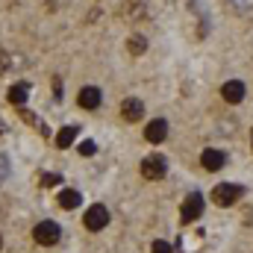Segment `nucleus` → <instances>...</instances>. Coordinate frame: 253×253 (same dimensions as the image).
I'll use <instances>...</instances> for the list:
<instances>
[{"label": "nucleus", "instance_id": "f8f14e48", "mask_svg": "<svg viewBox=\"0 0 253 253\" xmlns=\"http://www.w3.org/2000/svg\"><path fill=\"white\" fill-rule=\"evenodd\" d=\"M80 200H83L80 191H74V189H65L62 194H59V206H62V209H77Z\"/></svg>", "mask_w": 253, "mask_h": 253}, {"label": "nucleus", "instance_id": "2eb2a0df", "mask_svg": "<svg viewBox=\"0 0 253 253\" xmlns=\"http://www.w3.org/2000/svg\"><path fill=\"white\" fill-rule=\"evenodd\" d=\"M150 253H174V248H171L168 242H162V239H159V242H153V248H150Z\"/></svg>", "mask_w": 253, "mask_h": 253}, {"label": "nucleus", "instance_id": "20e7f679", "mask_svg": "<svg viewBox=\"0 0 253 253\" xmlns=\"http://www.w3.org/2000/svg\"><path fill=\"white\" fill-rule=\"evenodd\" d=\"M106 224H109V212H106V206L94 203V206L85 212V227H88L91 233H97V230H103Z\"/></svg>", "mask_w": 253, "mask_h": 253}, {"label": "nucleus", "instance_id": "0eeeda50", "mask_svg": "<svg viewBox=\"0 0 253 253\" xmlns=\"http://www.w3.org/2000/svg\"><path fill=\"white\" fill-rule=\"evenodd\" d=\"M144 138H147L150 144H162V141L168 138V124H165L162 118H156V121H150V124L144 126Z\"/></svg>", "mask_w": 253, "mask_h": 253}, {"label": "nucleus", "instance_id": "1a4fd4ad", "mask_svg": "<svg viewBox=\"0 0 253 253\" xmlns=\"http://www.w3.org/2000/svg\"><path fill=\"white\" fill-rule=\"evenodd\" d=\"M224 153L221 150H215V147H206L203 153H200V165L206 168V171H218V168H224Z\"/></svg>", "mask_w": 253, "mask_h": 253}, {"label": "nucleus", "instance_id": "4be33fe9", "mask_svg": "<svg viewBox=\"0 0 253 253\" xmlns=\"http://www.w3.org/2000/svg\"><path fill=\"white\" fill-rule=\"evenodd\" d=\"M0 245H3V239H0Z\"/></svg>", "mask_w": 253, "mask_h": 253}, {"label": "nucleus", "instance_id": "f03ea898", "mask_svg": "<svg viewBox=\"0 0 253 253\" xmlns=\"http://www.w3.org/2000/svg\"><path fill=\"white\" fill-rule=\"evenodd\" d=\"M141 174H144L147 180H159V177H165V174H168V162H165V156H159V153L144 156V159H141Z\"/></svg>", "mask_w": 253, "mask_h": 253}, {"label": "nucleus", "instance_id": "412c9836", "mask_svg": "<svg viewBox=\"0 0 253 253\" xmlns=\"http://www.w3.org/2000/svg\"><path fill=\"white\" fill-rule=\"evenodd\" d=\"M0 132H3V124H0Z\"/></svg>", "mask_w": 253, "mask_h": 253}, {"label": "nucleus", "instance_id": "6ab92c4d", "mask_svg": "<svg viewBox=\"0 0 253 253\" xmlns=\"http://www.w3.org/2000/svg\"><path fill=\"white\" fill-rule=\"evenodd\" d=\"M6 68H9V56H6V53H3V50H0V74H3V71H6Z\"/></svg>", "mask_w": 253, "mask_h": 253}, {"label": "nucleus", "instance_id": "7ed1b4c3", "mask_svg": "<svg viewBox=\"0 0 253 253\" xmlns=\"http://www.w3.org/2000/svg\"><path fill=\"white\" fill-rule=\"evenodd\" d=\"M212 197H215V203H218V206H233V203L242 197V189H239V186H233V183H221V186H215Z\"/></svg>", "mask_w": 253, "mask_h": 253}, {"label": "nucleus", "instance_id": "f257e3e1", "mask_svg": "<svg viewBox=\"0 0 253 253\" xmlns=\"http://www.w3.org/2000/svg\"><path fill=\"white\" fill-rule=\"evenodd\" d=\"M59 236H62V230H59L56 221H42V224H36V230H33V239H36L39 245H44V248L56 245Z\"/></svg>", "mask_w": 253, "mask_h": 253}, {"label": "nucleus", "instance_id": "ddd939ff", "mask_svg": "<svg viewBox=\"0 0 253 253\" xmlns=\"http://www.w3.org/2000/svg\"><path fill=\"white\" fill-rule=\"evenodd\" d=\"M74 138H77V126H62V129L56 132V144H59V147H71Z\"/></svg>", "mask_w": 253, "mask_h": 253}, {"label": "nucleus", "instance_id": "6e6552de", "mask_svg": "<svg viewBox=\"0 0 253 253\" xmlns=\"http://www.w3.org/2000/svg\"><path fill=\"white\" fill-rule=\"evenodd\" d=\"M121 115H124V121H141L144 118V103L138 97H126L121 103Z\"/></svg>", "mask_w": 253, "mask_h": 253}, {"label": "nucleus", "instance_id": "dca6fc26", "mask_svg": "<svg viewBox=\"0 0 253 253\" xmlns=\"http://www.w3.org/2000/svg\"><path fill=\"white\" fill-rule=\"evenodd\" d=\"M42 183H44V186H59V183H62V177H59V174H44V180H42Z\"/></svg>", "mask_w": 253, "mask_h": 253}, {"label": "nucleus", "instance_id": "f3484780", "mask_svg": "<svg viewBox=\"0 0 253 253\" xmlns=\"http://www.w3.org/2000/svg\"><path fill=\"white\" fill-rule=\"evenodd\" d=\"M80 153H83V156H91V153H94V141H83V144H80Z\"/></svg>", "mask_w": 253, "mask_h": 253}, {"label": "nucleus", "instance_id": "5701e85b", "mask_svg": "<svg viewBox=\"0 0 253 253\" xmlns=\"http://www.w3.org/2000/svg\"><path fill=\"white\" fill-rule=\"evenodd\" d=\"M251 141H253V135H251Z\"/></svg>", "mask_w": 253, "mask_h": 253}, {"label": "nucleus", "instance_id": "4468645a", "mask_svg": "<svg viewBox=\"0 0 253 253\" xmlns=\"http://www.w3.org/2000/svg\"><path fill=\"white\" fill-rule=\"evenodd\" d=\"M138 9H144V0H126V18H135L138 15Z\"/></svg>", "mask_w": 253, "mask_h": 253}, {"label": "nucleus", "instance_id": "9d476101", "mask_svg": "<svg viewBox=\"0 0 253 253\" xmlns=\"http://www.w3.org/2000/svg\"><path fill=\"white\" fill-rule=\"evenodd\" d=\"M77 103H80L83 109H97V106H100V91H97L94 85H85V88L80 91Z\"/></svg>", "mask_w": 253, "mask_h": 253}, {"label": "nucleus", "instance_id": "423d86ee", "mask_svg": "<svg viewBox=\"0 0 253 253\" xmlns=\"http://www.w3.org/2000/svg\"><path fill=\"white\" fill-rule=\"evenodd\" d=\"M221 97H224L227 103H242V100H245V83H242V80L224 83V85H221Z\"/></svg>", "mask_w": 253, "mask_h": 253}, {"label": "nucleus", "instance_id": "a211bd4d", "mask_svg": "<svg viewBox=\"0 0 253 253\" xmlns=\"http://www.w3.org/2000/svg\"><path fill=\"white\" fill-rule=\"evenodd\" d=\"M129 50H132V53H141V50H144V42H141V39H132V42H129Z\"/></svg>", "mask_w": 253, "mask_h": 253}, {"label": "nucleus", "instance_id": "9b49d317", "mask_svg": "<svg viewBox=\"0 0 253 253\" xmlns=\"http://www.w3.org/2000/svg\"><path fill=\"white\" fill-rule=\"evenodd\" d=\"M27 97H30V85H27V83H15V85L9 88V103L24 106V103H27Z\"/></svg>", "mask_w": 253, "mask_h": 253}, {"label": "nucleus", "instance_id": "39448f33", "mask_svg": "<svg viewBox=\"0 0 253 253\" xmlns=\"http://www.w3.org/2000/svg\"><path fill=\"white\" fill-rule=\"evenodd\" d=\"M203 215V197L194 191V194H189L186 197V203H183V221L186 224H191V221H197Z\"/></svg>", "mask_w": 253, "mask_h": 253}, {"label": "nucleus", "instance_id": "aec40b11", "mask_svg": "<svg viewBox=\"0 0 253 253\" xmlns=\"http://www.w3.org/2000/svg\"><path fill=\"white\" fill-rule=\"evenodd\" d=\"M6 171H9V162H6L3 153H0V177H6Z\"/></svg>", "mask_w": 253, "mask_h": 253}]
</instances>
